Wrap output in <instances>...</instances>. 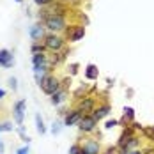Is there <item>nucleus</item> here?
I'll list each match as a JSON object with an SVG mask.
<instances>
[{"instance_id": "obj_5", "label": "nucleus", "mask_w": 154, "mask_h": 154, "mask_svg": "<svg viewBox=\"0 0 154 154\" xmlns=\"http://www.w3.org/2000/svg\"><path fill=\"white\" fill-rule=\"evenodd\" d=\"M80 129L82 131H85V133H89V131H94V128H96V124L97 121L94 119L92 115H83L82 119H80Z\"/></svg>"}, {"instance_id": "obj_27", "label": "nucleus", "mask_w": 154, "mask_h": 154, "mask_svg": "<svg viewBox=\"0 0 154 154\" xmlns=\"http://www.w3.org/2000/svg\"><path fill=\"white\" fill-rule=\"evenodd\" d=\"M4 96H5V91H4V89H0V99H4Z\"/></svg>"}, {"instance_id": "obj_24", "label": "nucleus", "mask_w": 154, "mask_h": 154, "mask_svg": "<svg viewBox=\"0 0 154 154\" xmlns=\"http://www.w3.org/2000/svg\"><path fill=\"white\" fill-rule=\"evenodd\" d=\"M113 126H117V121H108L105 128H106V129H110V128H113Z\"/></svg>"}, {"instance_id": "obj_18", "label": "nucleus", "mask_w": 154, "mask_h": 154, "mask_svg": "<svg viewBox=\"0 0 154 154\" xmlns=\"http://www.w3.org/2000/svg\"><path fill=\"white\" fill-rule=\"evenodd\" d=\"M46 46L45 45H39V43H34L32 45V53H45Z\"/></svg>"}, {"instance_id": "obj_3", "label": "nucleus", "mask_w": 154, "mask_h": 154, "mask_svg": "<svg viewBox=\"0 0 154 154\" xmlns=\"http://www.w3.org/2000/svg\"><path fill=\"white\" fill-rule=\"evenodd\" d=\"M64 39H62L60 35H57V34H48L46 37H45V46L46 50H51V51H59L64 48Z\"/></svg>"}, {"instance_id": "obj_4", "label": "nucleus", "mask_w": 154, "mask_h": 154, "mask_svg": "<svg viewBox=\"0 0 154 154\" xmlns=\"http://www.w3.org/2000/svg\"><path fill=\"white\" fill-rule=\"evenodd\" d=\"M25 106H27V101H25V99H20V101H16L14 103V106H13V115H14L16 124H23Z\"/></svg>"}, {"instance_id": "obj_14", "label": "nucleus", "mask_w": 154, "mask_h": 154, "mask_svg": "<svg viewBox=\"0 0 154 154\" xmlns=\"http://www.w3.org/2000/svg\"><path fill=\"white\" fill-rule=\"evenodd\" d=\"M97 67L94 66V64H89L87 66V69H85V76L89 78V80H97Z\"/></svg>"}, {"instance_id": "obj_21", "label": "nucleus", "mask_w": 154, "mask_h": 154, "mask_svg": "<svg viewBox=\"0 0 154 154\" xmlns=\"http://www.w3.org/2000/svg\"><path fill=\"white\" fill-rule=\"evenodd\" d=\"M37 5H50V4H53V0H34Z\"/></svg>"}, {"instance_id": "obj_20", "label": "nucleus", "mask_w": 154, "mask_h": 154, "mask_svg": "<svg viewBox=\"0 0 154 154\" xmlns=\"http://www.w3.org/2000/svg\"><path fill=\"white\" fill-rule=\"evenodd\" d=\"M69 154H82V147H80V145H73V147H71V149H69Z\"/></svg>"}, {"instance_id": "obj_1", "label": "nucleus", "mask_w": 154, "mask_h": 154, "mask_svg": "<svg viewBox=\"0 0 154 154\" xmlns=\"http://www.w3.org/2000/svg\"><path fill=\"white\" fill-rule=\"evenodd\" d=\"M43 25L46 27L50 32H60L66 29V18L64 16H57V14H50L43 20Z\"/></svg>"}, {"instance_id": "obj_26", "label": "nucleus", "mask_w": 154, "mask_h": 154, "mask_svg": "<svg viewBox=\"0 0 154 154\" xmlns=\"http://www.w3.org/2000/svg\"><path fill=\"white\" fill-rule=\"evenodd\" d=\"M4 151H5V147H4V143L0 142V154H4Z\"/></svg>"}, {"instance_id": "obj_23", "label": "nucleus", "mask_w": 154, "mask_h": 154, "mask_svg": "<svg viewBox=\"0 0 154 154\" xmlns=\"http://www.w3.org/2000/svg\"><path fill=\"white\" fill-rule=\"evenodd\" d=\"M18 154H29V145H25V147L18 149Z\"/></svg>"}, {"instance_id": "obj_2", "label": "nucleus", "mask_w": 154, "mask_h": 154, "mask_svg": "<svg viewBox=\"0 0 154 154\" xmlns=\"http://www.w3.org/2000/svg\"><path fill=\"white\" fill-rule=\"evenodd\" d=\"M39 87L43 89V92H45V94L53 96L57 91H60V80H59V78H55V76H51V75H48V76L43 80V83H41Z\"/></svg>"}, {"instance_id": "obj_19", "label": "nucleus", "mask_w": 154, "mask_h": 154, "mask_svg": "<svg viewBox=\"0 0 154 154\" xmlns=\"http://www.w3.org/2000/svg\"><path fill=\"white\" fill-rule=\"evenodd\" d=\"M143 133L149 137V140H154V126L152 128H143Z\"/></svg>"}, {"instance_id": "obj_22", "label": "nucleus", "mask_w": 154, "mask_h": 154, "mask_svg": "<svg viewBox=\"0 0 154 154\" xmlns=\"http://www.w3.org/2000/svg\"><path fill=\"white\" fill-rule=\"evenodd\" d=\"M9 85H11V89H13V91L18 89V85H16V78H9Z\"/></svg>"}, {"instance_id": "obj_29", "label": "nucleus", "mask_w": 154, "mask_h": 154, "mask_svg": "<svg viewBox=\"0 0 154 154\" xmlns=\"http://www.w3.org/2000/svg\"><path fill=\"white\" fill-rule=\"evenodd\" d=\"M2 131H4V128H2V124H0V133H2Z\"/></svg>"}, {"instance_id": "obj_11", "label": "nucleus", "mask_w": 154, "mask_h": 154, "mask_svg": "<svg viewBox=\"0 0 154 154\" xmlns=\"http://www.w3.org/2000/svg\"><path fill=\"white\" fill-rule=\"evenodd\" d=\"M78 110H80L82 113L94 112V99H91V97H83V99L78 103Z\"/></svg>"}, {"instance_id": "obj_25", "label": "nucleus", "mask_w": 154, "mask_h": 154, "mask_svg": "<svg viewBox=\"0 0 154 154\" xmlns=\"http://www.w3.org/2000/svg\"><path fill=\"white\" fill-rule=\"evenodd\" d=\"M2 128H4V131H11V129H13V126H11V124H2Z\"/></svg>"}, {"instance_id": "obj_10", "label": "nucleus", "mask_w": 154, "mask_h": 154, "mask_svg": "<svg viewBox=\"0 0 154 154\" xmlns=\"http://www.w3.org/2000/svg\"><path fill=\"white\" fill-rule=\"evenodd\" d=\"M82 117H83V113H82L78 108H76V110H71V112L66 115L64 124H66V126H75L76 122H80V119H82Z\"/></svg>"}, {"instance_id": "obj_13", "label": "nucleus", "mask_w": 154, "mask_h": 154, "mask_svg": "<svg viewBox=\"0 0 154 154\" xmlns=\"http://www.w3.org/2000/svg\"><path fill=\"white\" fill-rule=\"evenodd\" d=\"M66 97H67V91L66 89H60V91H57V92L51 96V103L53 105H60L62 101H66Z\"/></svg>"}, {"instance_id": "obj_28", "label": "nucleus", "mask_w": 154, "mask_h": 154, "mask_svg": "<svg viewBox=\"0 0 154 154\" xmlns=\"http://www.w3.org/2000/svg\"><path fill=\"white\" fill-rule=\"evenodd\" d=\"M126 154H142L140 151H129V152H126Z\"/></svg>"}, {"instance_id": "obj_6", "label": "nucleus", "mask_w": 154, "mask_h": 154, "mask_svg": "<svg viewBox=\"0 0 154 154\" xmlns=\"http://www.w3.org/2000/svg\"><path fill=\"white\" fill-rule=\"evenodd\" d=\"M45 25L43 23H35V25H32L30 27V37L35 41V43H39L41 39H45L46 37V34H45Z\"/></svg>"}, {"instance_id": "obj_15", "label": "nucleus", "mask_w": 154, "mask_h": 154, "mask_svg": "<svg viewBox=\"0 0 154 154\" xmlns=\"http://www.w3.org/2000/svg\"><path fill=\"white\" fill-rule=\"evenodd\" d=\"M46 62H48V57L45 53H34V57H32V64L34 66H43Z\"/></svg>"}, {"instance_id": "obj_16", "label": "nucleus", "mask_w": 154, "mask_h": 154, "mask_svg": "<svg viewBox=\"0 0 154 154\" xmlns=\"http://www.w3.org/2000/svg\"><path fill=\"white\" fill-rule=\"evenodd\" d=\"M35 126H37V131H39L41 135H45V133H46V128H45V122H43V119H41V115H39V113L35 115Z\"/></svg>"}, {"instance_id": "obj_17", "label": "nucleus", "mask_w": 154, "mask_h": 154, "mask_svg": "<svg viewBox=\"0 0 154 154\" xmlns=\"http://www.w3.org/2000/svg\"><path fill=\"white\" fill-rule=\"evenodd\" d=\"M133 117H135V110L133 108H124V122L126 121H133Z\"/></svg>"}, {"instance_id": "obj_12", "label": "nucleus", "mask_w": 154, "mask_h": 154, "mask_svg": "<svg viewBox=\"0 0 154 154\" xmlns=\"http://www.w3.org/2000/svg\"><path fill=\"white\" fill-rule=\"evenodd\" d=\"M108 113H110V106H108V105H103V106H99V108H96V110H94L92 117L96 119V121H99V119L106 117Z\"/></svg>"}, {"instance_id": "obj_7", "label": "nucleus", "mask_w": 154, "mask_h": 154, "mask_svg": "<svg viewBox=\"0 0 154 154\" xmlns=\"http://www.w3.org/2000/svg\"><path fill=\"white\" fill-rule=\"evenodd\" d=\"M13 64H14V57H13V53H11L9 50L2 48V50H0V66L5 67V69H9V67H13Z\"/></svg>"}, {"instance_id": "obj_9", "label": "nucleus", "mask_w": 154, "mask_h": 154, "mask_svg": "<svg viewBox=\"0 0 154 154\" xmlns=\"http://www.w3.org/2000/svg\"><path fill=\"white\" fill-rule=\"evenodd\" d=\"M83 35H85V27H82V25L71 27V29L67 30V39H69V41H80Z\"/></svg>"}, {"instance_id": "obj_8", "label": "nucleus", "mask_w": 154, "mask_h": 154, "mask_svg": "<svg viewBox=\"0 0 154 154\" xmlns=\"http://www.w3.org/2000/svg\"><path fill=\"white\" fill-rule=\"evenodd\" d=\"M80 147H82V154H99V143L96 140H87Z\"/></svg>"}, {"instance_id": "obj_30", "label": "nucleus", "mask_w": 154, "mask_h": 154, "mask_svg": "<svg viewBox=\"0 0 154 154\" xmlns=\"http://www.w3.org/2000/svg\"><path fill=\"white\" fill-rule=\"evenodd\" d=\"M14 2H18V4H20V2H21V0H14Z\"/></svg>"}]
</instances>
